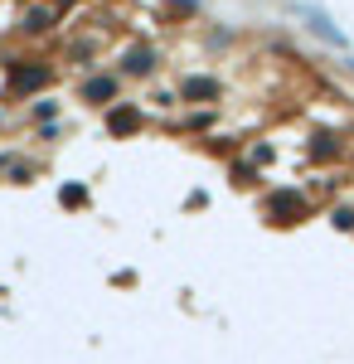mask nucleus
<instances>
[{
	"mask_svg": "<svg viewBox=\"0 0 354 364\" xmlns=\"http://www.w3.org/2000/svg\"><path fill=\"white\" fill-rule=\"evenodd\" d=\"M82 97H87V102H107V97H117V78H92V83L82 87Z\"/></svg>",
	"mask_w": 354,
	"mask_h": 364,
	"instance_id": "f257e3e1",
	"label": "nucleus"
},
{
	"mask_svg": "<svg viewBox=\"0 0 354 364\" xmlns=\"http://www.w3.org/2000/svg\"><path fill=\"white\" fill-rule=\"evenodd\" d=\"M127 68H132V73H151V68H156V54H151V49H132V54H127Z\"/></svg>",
	"mask_w": 354,
	"mask_h": 364,
	"instance_id": "f03ea898",
	"label": "nucleus"
},
{
	"mask_svg": "<svg viewBox=\"0 0 354 364\" xmlns=\"http://www.w3.org/2000/svg\"><path fill=\"white\" fill-rule=\"evenodd\" d=\"M185 97H218V83L214 78H190L185 83Z\"/></svg>",
	"mask_w": 354,
	"mask_h": 364,
	"instance_id": "7ed1b4c3",
	"label": "nucleus"
},
{
	"mask_svg": "<svg viewBox=\"0 0 354 364\" xmlns=\"http://www.w3.org/2000/svg\"><path fill=\"white\" fill-rule=\"evenodd\" d=\"M141 117L132 112V107H122V112H112V132H136Z\"/></svg>",
	"mask_w": 354,
	"mask_h": 364,
	"instance_id": "20e7f679",
	"label": "nucleus"
}]
</instances>
